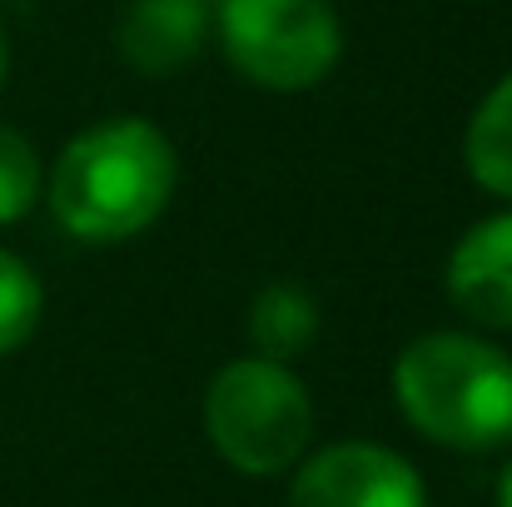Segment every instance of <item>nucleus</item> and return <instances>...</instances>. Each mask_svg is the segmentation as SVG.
<instances>
[{
	"label": "nucleus",
	"instance_id": "1",
	"mask_svg": "<svg viewBox=\"0 0 512 507\" xmlns=\"http://www.w3.org/2000/svg\"><path fill=\"white\" fill-rule=\"evenodd\" d=\"M179 184L174 145L135 115L80 130L50 169V209L85 244H120L150 229Z\"/></svg>",
	"mask_w": 512,
	"mask_h": 507
},
{
	"label": "nucleus",
	"instance_id": "2",
	"mask_svg": "<svg viewBox=\"0 0 512 507\" xmlns=\"http://www.w3.org/2000/svg\"><path fill=\"white\" fill-rule=\"evenodd\" d=\"M398 408L443 448L488 453L512 438V358L473 334H423L393 363Z\"/></svg>",
	"mask_w": 512,
	"mask_h": 507
},
{
	"label": "nucleus",
	"instance_id": "3",
	"mask_svg": "<svg viewBox=\"0 0 512 507\" xmlns=\"http://www.w3.org/2000/svg\"><path fill=\"white\" fill-rule=\"evenodd\" d=\"M204 428L229 468L269 478L304 458L314 433V403L304 378L284 368V358L249 353L214 373L204 393Z\"/></svg>",
	"mask_w": 512,
	"mask_h": 507
},
{
	"label": "nucleus",
	"instance_id": "4",
	"mask_svg": "<svg viewBox=\"0 0 512 507\" xmlns=\"http://www.w3.org/2000/svg\"><path fill=\"white\" fill-rule=\"evenodd\" d=\"M214 25L229 65L274 95L314 90L343 55V25L329 0H219Z\"/></svg>",
	"mask_w": 512,
	"mask_h": 507
},
{
	"label": "nucleus",
	"instance_id": "5",
	"mask_svg": "<svg viewBox=\"0 0 512 507\" xmlns=\"http://www.w3.org/2000/svg\"><path fill=\"white\" fill-rule=\"evenodd\" d=\"M289 507H423V483L378 443H339L299 468Z\"/></svg>",
	"mask_w": 512,
	"mask_h": 507
},
{
	"label": "nucleus",
	"instance_id": "6",
	"mask_svg": "<svg viewBox=\"0 0 512 507\" xmlns=\"http://www.w3.org/2000/svg\"><path fill=\"white\" fill-rule=\"evenodd\" d=\"M214 25L209 0H130L115 25V45L130 70L140 75H179L189 60H199Z\"/></svg>",
	"mask_w": 512,
	"mask_h": 507
},
{
	"label": "nucleus",
	"instance_id": "7",
	"mask_svg": "<svg viewBox=\"0 0 512 507\" xmlns=\"http://www.w3.org/2000/svg\"><path fill=\"white\" fill-rule=\"evenodd\" d=\"M448 299L483 329H512V209L458 239L448 259Z\"/></svg>",
	"mask_w": 512,
	"mask_h": 507
},
{
	"label": "nucleus",
	"instance_id": "8",
	"mask_svg": "<svg viewBox=\"0 0 512 507\" xmlns=\"http://www.w3.org/2000/svg\"><path fill=\"white\" fill-rule=\"evenodd\" d=\"M463 160L488 194L512 199V75L498 80L488 90V100L478 105L468 140H463Z\"/></svg>",
	"mask_w": 512,
	"mask_h": 507
},
{
	"label": "nucleus",
	"instance_id": "9",
	"mask_svg": "<svg viewBox=\"0 0 512 507\" xmlns=\"http://www.w3.org/2000/svg\"><path fill=\"white\" fill-rule=\"evenodd\" d=\"M319 334V304L294 284H269L249 309V338L264 358H294Z\"/></svg>",
	"mask_w": 512,
	"mask_h": 507
},
{
	"label": "nucleus",
	"instance_id": "10",
	"mask_svg": "<svg viewBox=\"0 0 512 507\" xmlns=\"http://www.w3.org/2000/svg\"><path fill=\"white\" fill-rule=\"evenodd\" d=\"M40 309H45L40 279L30 274L25 259H15L10 249H0V358L15 353L25 338L35 334Z\"/></svg>",
	"mask_w": 512,
	"mask_h": 507
},
{
	"label": "nucleus",
	"instance_id": "11",
	"mask_svg": "<svg viewBox=\"0 0 512 507\" xmlns=\"http://www.w3.org/2000/svg\"><path fill=\"white\" fill-rule=\"evenodd\" d=\"M40 199V160H35V145L0 125V224H15L35 209Z\"/></svg>",
	"mask_w": 512,
	"mask_h": 507
},
{
	"label": "nucleus",
	"instance_id": "12",
	"mask_svg": "<svg viewBox=\"0 0 512 507\" xmlns=\"http://www.w3.org/2000/svg\"><path fill=\"white\" fill-rule=\"evenodd\" d=\"M5 75H10V40H5V25H0V85H5Z\"/></svg>",
	"mask_w": 512,
	"mask_h": 507
},
{
	"label": "nucleus",
	"instance_id": "13",
	"mask_svg": "<svg viewBox=\"0 0 512 507\" xmlns=\"http://www.w3.org/2000/svg\"><path fill=\"white\" fill-rule=\"evenodd\" d=\"M498 507H512V463H508V473H503V483H498Z\"/></svg>",
	"mask_w": 512,
	"mask_h": 507
}]
</instances>
